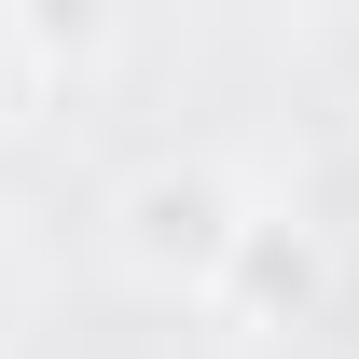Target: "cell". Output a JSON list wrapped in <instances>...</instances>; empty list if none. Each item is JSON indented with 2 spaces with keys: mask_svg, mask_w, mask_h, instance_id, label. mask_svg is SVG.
I'll use <instances>...</instances> for the list:
<instances>
[{
  "mask_svg": "<svg viewBox=\"0 0 359 359\" xmlns=\"http://www.w3.org/2000/svg\"><path fill=\"white\" fill-rule=\"evenodd\" d=\"M222 318H249V332H304L318 304H332V235L318 222H276V208H249V235H235V276L208 290Z\"/></svg>",
  "mask_w": 359,
  "mask_h": 359,
  "instance_id": "2",
  "label": "cell"
},
{
  "mask_svg": "<svg viewBox=\"0 0 359 359\" xmlns=\"http://www.w3.org/2000/svg\"><path fill=\"white\" fill-rule=\"evenodd\" d=\"M235 235H249V194H235L208 152H166L111 194V249H125L138 290H222L235 276Z\"/></svg>",
  "mask_w": 359,
  "mask_h": 359,
  "instance_id": "1",
  "label": "cell"
}]
</instances>
